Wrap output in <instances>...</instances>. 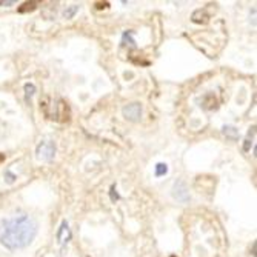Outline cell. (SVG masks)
<instances>
[{
	"instance_id": "cell-1",
	"label": "cell",
	"mask_w": 257,
	"mask_h": 257,
	"mask_svg": "<svg viewBox=\"0 0 257 257\" xmlns=\"http://www.w3.org/2000/svg\"><path fill=\"white\" fill-rule=\"evenodd\" d=\"M37 234L36 222L28 216H16L0 220V243L8 250L28 246Z\"/></svg>"
},
{
	"instance_id": "cell-2",
	"label": "cell",
	"mask_w": 257,
	"mask_h": 257,
	"mask_svg": "<svg viewBox=\"0 0 257 257\" xmlns=\"http://www.w3.org/2000/svg\"><path fill=\"white\" fill-rule=\"evenodd\" d=\"M36 153H37V157L42 160H51L56 154V145L51 140H45V142L39 143Z\"/></svg>"
},
{
	"instance_id": "cell-3",
	"label": "cell",
	"mask_w": 257,
	"mask_h": 257,
	"mask_svg": "<svg viewBox=\"0 0 257 257\" xmlns=\"http://www.w3.org/2000/svg\"><path fill=\"white\" fill-rule=\"evenodd\" d=\"M123 116L126 117V119L136 122V120L140 119V116H142V106L139 103L128 105V106H125V108H123Z\"/></svg>"
},
{
	"instance_id": "cell-4",
	"label": "cell",
	"mask_w": 257,
	"mask_h": 257,
	"mask_svg": "<svg viewBox=\"0 0 257 257\" xmlns=\"http://www.w3.org/2000/svg\"><path fill=\"white\" fill-rule=\"evenodd\" d=\"M174 197H177V199L182 200V202H187V200H188L187 188H185L184 184H182V182H179V184L174 185Z\"/></svg>"
},
{
	"instance_id": "cell-5",
	"label": "cell",
	"mask_w": 257,
	"mask_h": 257,
	"mask_svg": "<svg viewBox=\"0 0 257 257\" xmlns=\"http://www.w3.org/2000/svg\"><path fill=\"white\" fill-rule=\"evenodd\" d=\"M168 173V166L165 164H157L156 165V176L160 177V176H165Z\"/></svg>"
},
{
	"instance_id": "cell-6",
	"label": "cell",
	"mask_w": 257,
	"mask_h": 257,
	"mask_svg": "<svg viewBox=\"0 0 257 257\" xmlns=\"http://www.w3.org/2000/svg\"><path fill=\"white\" fill-rule=\"evenodd\" d=\"M77 11H79V6H77V5H72L70 9H67V11L63 13V16H65L67 19H71V17H72L74 14H76Z\"/></svg>"
},
{
	"instance_id": "cell-7",
	"label": "cell",
	"mask_w": 257,
	"mask_h": 257,
	"mask_svg": "<svg viewBox=\"0 0 257 257\" xmlns=\"http://www.w3.org/2000/svg\"><path fill=\"white\" fill-rule=\"evenodd\" d=\"M131 36H133V33H131V31H128V33L123 34V40H122V42L125 44V42L128 40V42H130V45H131V47H136V42H134V39H133Z\"/></svg>"
},
{
	"instance_id": "cell-8",
	"label": "cell",
	"mask_w": 257,
	"mask_h": 257,
	"mask_svg": "<svg viewBox=\"0 0 257 257\" xmlns=\"http://www.w3.org/2000/svg\"><path fill=\"white\" fill-rule=\"evenodd\" d=\"M25 91H26V97H31V95H33L34 91H36V87L33 83H26L25 85Z\"/></svg>"
},
{
	"instance_id": "cell-9",
	"label": "cell",
	"mask_w": 257,
	"mask_h": 257,
	"mask_svg": "<svg viewBox=\"0 0 257 257\" xmlns=\"http://www.w3.org/2000/svg\"><path fill=\"white\" fill-rule=\"evenodd\" d=\"M223 133L227 136H231V137H235V134H237L235 128H233V126H223Z\"/></svg>"
},
{
	"instance_id": "cell-10",
	"label": "cell",
	"mask_w": 257,
	"mask_h": 257,
	"mask_svg": "<svg viewBox=\"0 0 257 257\" xmlns=\"http://www.w3.org/2000/svg\"><path fill=\"white\" fill-rule=\"evenodd\" d=\"M5 176L8 177V182H9V184H13V182H14V179H16V176H14V174H11V173H9V171H6V173H5Z\"/></svg>"
},
{
	"instance_id": "cell-11",
	"label": "cell",
	"mask_w": 257,
	"mask_h": 257,
	"mask_svg": "<svg viewBox=\"0 0 257 257\" xmlns=\"http://www.w3.org/2000/svg\"><path fill=\"white\" fill-rule=\"evenodd\" d=\"M0 5H5V6H9V5H14V2H0Z\"/></svg>"
},
{
	"instance_id": "cell-12",
	"label": "cell",
	"mask_w": 257,
	"mask_h": 257,
	"mask_svg": "<svg viewBox=\"0 0 257 257\" xmlns=\"http://www.w3.org/2000/svg\"><path fill=\"white\" fill-rule=\"evenodd\" d=\"M3 159H5V156H3V154H0V162H2Z\"/></svg>"
},
{
	"instance_id": "cell-13",
	"label": "cell",
	"mask_w": 257,
	"mask_h": 257,
	"mask_svg": "<svg viewBox=\"0 0 257 257\" xmlns=\"http://www.w3.org/2000/svg\"><path fill=\"white\" fill-rule=\"evenodd\" d=\"M171 257H176V256H171Z\"/></svg>"
}]
</instances>
